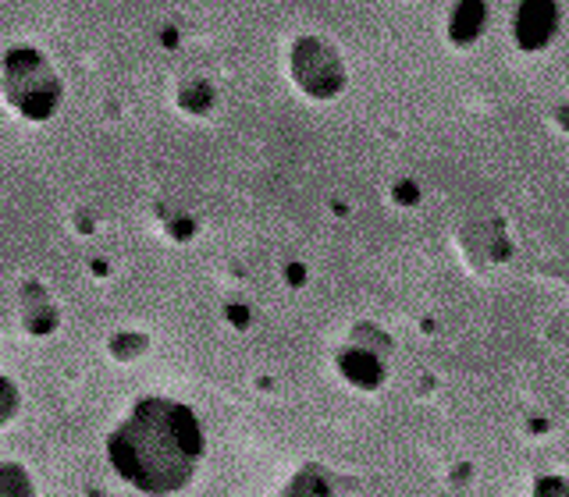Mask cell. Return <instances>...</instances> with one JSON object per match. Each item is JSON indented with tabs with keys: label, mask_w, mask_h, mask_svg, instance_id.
Masks as SVG:
<instances>
[{
	"label": "cell",
	"mask_w": 569,
	"mask_h": 497,
	"mask_svg": "<svg viewBox=\"0 0 569 497\" xmlns=\"http://www.w3.org/2000/svg\"><path fill=\"white\" fill-rule=\"evenodd\" d=\"M204 448V431L189 405L143 398L107 437V462L139 494L167 497L189 487Z\"/></svg>",
	"instance_id": "1"
},
{
	"label": "cell",
	"mask_w": 569,
	"mask_h": 497,
	"mask_svg": "<svg viewBox=\"0 0 569 497\" xmlns=\"http://www.w3.org/2000/svg\"><path fill=\"white\" fill-rule=\"evenodd\" d=\"M281 497H331V484L321 469L307 466L303 473L292 476V484L281 490Z\"/></svg>",
	"instance_id": "2"
},
{
	"label": "cell",
	"mask_w": 569,
	"mask_h": 497,
	"mask_svg": "<svg viewBox=\"0 0 569 497\" xmlns=\"http://www.w3.org/2000/svg\"><path fill=\"white\" fill-rule=\"evenodd\" d=\"M0 497H37L29 473L22 466H14V462L0 466Z\"/></svg>",
	"instance_id": "3"
},
{
	"label": "cell",
	"mask_w": 569,
	"mask_h": 497,
	"mask_svg": "<svg viewBox=\"0 0 569 497\" xmlns=\"http://www.w3.org/2000/svg\"><path fill=\"white\" fill-rule=\"evenodd\" d=\"M534 497H569V479L566 476H545L534 487Z\"/></svg>",
	"instance_id": "4"
},
{
	"label": "cell",
	"mask_w": 569,
	"mask_h": 497,
	"mask_svg": "<svg viewBox=\"0 0 569 497\" xmlns=\"http://www.w3.org/2000/svg\"><path fill=\"white\" fill-rule=\"evenodd\" d=\"M14 408H19V394H14V384H8L4 376H0V426H4L14 416Z\"/></svg>",
	"instance_id": "5"
}]
</instances>
